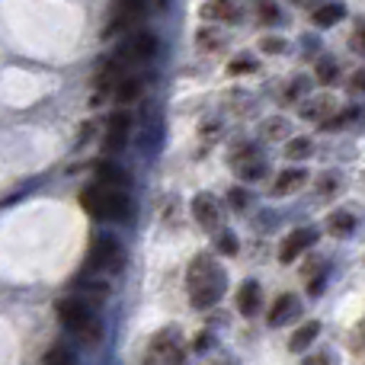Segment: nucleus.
Here are the masks:
<instances>
[{"label": "nucleus", "instance_id": "1", "mask_svg": "<svg viewBox=\"0 0 365 365\" xmlns=\"http://www.w3.org/2000/svg\"><path fill=\"white\" fill-rule=\"evenodd\" d=\"M186 289H189V304L195 311H205L221 302V295H225V272L215 266V259L208 253H199L189 263Z\"/></svg>", "mask_w": 365, "mask_h": 365}, {"label": "nucleus", "instance_id": "2", "mask_svg": "<svg viewBox=\"0 0 365 365\" xmlns=\"http://www.w3.org/2000/svg\"><path fill=\"white\" fill-rule=\"evenodd\" d=\"M81 208L96 221H122L132 218V199H128L125 189H113L103 186V182H90L81 189Z\"/></svg>", "mask_w": 365, "mask_h": 365}, {"label": "nucleus", "instance_id": "3", "mask_svg": "<svg viewBox=\"0 0 365 365\" xmlns=\"http://www.w3.org/2000/svg\"><path fill=\"white\" fill-rule=\"evenodd\" d=\"M55 314H58V321L64 324V330H68L77 343H83V346H96V343L103 340V321L96 317V311L90 308L83 298H74V295L58 298Z\"/></svg>", "mask_w": 365, "mask_h": 365}, {"label": "nucleus", "instance_id": "4", "mask_svg": "<svg viewBox=\"0 0 365 365\" xmlns=\"http://www.w3.org/2000/svg\"><path fill=\"white\" fill-rule=\"evenodd\" d=\"M148 16V0H115L109 6V19L103 26V38H119L125 32L138 29V23Z\"/></svg>", "mask_w": 365, "mask_h": 365}, {"label": "nucleus", "instance_id": "5", "mask_svg": "<svg viewBox=\"0 0 365 365\" xmlns=\"http://www.w3.org/2000/svg\"><path fill=\"white\" fill-rule=\"evenodd\" d=\"M122 266H125V250H122L119 240L106 237V234L93 237L83 269L87 272H122Z\"/></svg>", "mask_w": 365, "mask_h": 365}, {"label": "nucleus", "instance_id": "6", "mask_svg": "<svg viewBox=\"0 0 365 365\" xmlns=\"http://www.w3.org/2000/svg\"><path fill=\"white\" fill-rule=\"evenodd\" d=\"M160 51V42H158V36L154 32H138V29H132V32H125V38H122V45H119V61H135V64H141V61H151L154 55Z\"/></svg>", "mask_w": 365, "mask_h": 365}, {"label": "nucleus", "instance_id": "7", "mask_svg": "<svg viewBox=\"0 0 365 365\" xmlns=\"http://www.w3.org/2000/svg\"><path fill=\"white\" fill-rule=\"evenodd\" d=\"M151 359L158 365H182L186 362V343L173 327L160 330L151 340Z\"/></svg>", "mask_w": 365, "mask_h": 365}, {"label": "nucleus", "instance_id": "8", "mask_svg": "<svg viewBox=\"0 0 365 365\" xmlns=\"http://www.w3.org/2000/svg\"><path fill=\"white\" fill-rule=\"evenodd\" d=\"M128 135H132V115L125 109L113 113L106 119V128H103V151L106 154H119L122 148L128 145Z\"/></svg>", "mask_w": 365, "mask_h": 365}, {"label": "nucleus", "instance_id": "9", "mask_svg": "<svg viewBox=\"0 0 365 365\" xmlns=\"http://www.w3.org/2000/svg\"><path fill=\"white\" fill-rule=\"evenodd\" d=\"M317 237H321V231L317 227H311V225H304V227H295L292 234H285L282 237V244H279V263H285L289 266L292 259H298L304 250H308L311 244H317Z\"/></svg>", "mask_w": 365, "mask_h": 365}, {"label": "nucleus", "instance_id": "10", "mask_svg": "<svg viewBox=\"0 0 365 365\" xmlns=\"http://www.w3.org/2000/svg\"><path fill=\"white\" fill-rule=\"evenodd\" d=\"M192 215H195V221H199L205 231H218L221 212H218V202H215L212 192H199V195H195V199H192Z\"/></svg>", "mask_w": 365, "mask_h": 365}, {"label": "nucleus", "instance_id": "11", "mask_svg": "<svg viewBox=\"0 0 365 365\" xmlns=\"http://www.w3.org/2000/svg\"><path fill=\"white\" fill-rule=\"evenodd\" d=\"M295 317H302V302H298L295 295H289V292H282L269 308V324L272 327H285V324H292Z\"/></svg>", "mask_w": 365, "mask_h": 365}, {"label": "nucleus", "instance_id": "12", "mask_svg": "<svg viewBox=\"0 0 365 365\" xmlns=\"http://www.w3.org/2000/svg\"><path fill=\"white\" fill-rule=\"evenodd\" d=\"M93 177H96V182H103V186L125 189V192H128V186H132V177H128L119 164H109V160H96V164H93Z\"/></svg>", "mask_w": 365, "mask_h": 365}, {"label": "nucleus", "instance_id": "13", "mask_svg": "<svg viewBox=\"0 0 365 365\" xmlns=\"http://www.w3.org/2000/svg\"><path fill=\"white\" fill-rule=\"evenodd\" d=\"M259 304H263V295H259V282H257V279L240 282V289H237V311H240V314L253 317L259 311Z\"/></svg>", "mask_w": 365, "mask_h": 365}, {"label": "nucleus", "instance_id": "14", "mask_svg": "<svg viewBox=\"0 0 365 365\" xmlns=\"http://www.w3.org/2000/svg\"><path fill=\"white\" fill-rule=\"evenodd\" d=\"M304 182H308V170H304V167H285V170L276 177V182H272V195L298 192Z\"/></svg>", "mask_w": 365, "mask_h": 365}, {"label": "nucleus", "instance_id": "15", "mask_svg": "<svg viewBox=\"0 0 365 365\" xmlns=\"http://www.w3.org/2000/svg\"><path fill=\"white\" fill-rule=\"evenodd\" d=\"M321 321H304L302 327H295L292 330V336H289V349L292 353H304L308 346H314L317 343V336H321Z\"/></svg>", "mask_w": 365, "mask_h": 365}, {"label": "nucleus", "instance_id": "16", "mask_svg": "<svg viewBox=\"0 0 365 365\" xmlns=\"http://www.w3.org/2000/svg\"><path fill=\"white\" fill-rule=\"evenodd\" d=\"M334 113H336V103L330 93H321V96H314V100L302 103V119H308V122H324Z\"/></svg>", "mask_w": 365, "mask_h": 365}, {"label": "nucleus", "instance_id": "17", "mask_svg": "<svg viewBox=\"0 0 365 365\" xmlns=\"http://www.w3.org/2000/svg\"><path fill=\"white\" fill-rule=\"evenodd\" d=\"M141 93H145V77H122V81L113 87L115 103H122V106L141 100Z\"/></svg>", "mask_w": 365, "mask_h": 365}, {"label": "nucleus", "instance_id": "18", "mask_svg": "<svg viewBox=\"0 0 365 365\" xmlns=\"http://www.w3.org/2000/svg\"><path fill=\"white\" fill-rule=\"evenodd\" d=\"M340 19H346V6L343 4H321L311 13V23H314L317 29H330V26H336Z\"/></svg>", "mask_w": 365, "mask_h": 365}, {"label": "nucleus", "instance_id": "19", "mask_svg": "<svg viewBox=\"0 0 365 365\" xmlns=\"http://www.w3.org/2000/svg\"><path fill=\"white\" fill-rule=\"evenodd\" d=\"M237 0H208L205 6H202V16L205 19H225V23H237Z\"/></svg>", "mask_w": 365, "mask_h": 365}, {"label": "nucleus", "instance_id": "20", "mask_svg": "<svg viewBox=\"0 0 365 365\" xmlns=\"http://www.w3.org/2000/svg\"><path fill=\"white\" fill-rule=\"evenodd\" d=\"M122 68H125V61H119V58L103 61L100 74H96V87H100V93H113V87L122 81Z\"/></svg>", "mask_w": 365, "mask_h": 365}, {"label": "nucleus", "instance_id": "21", "mask_svg": "<svg viewBox=\"0 0 365 365\" xmlns=\"http://www.w3.org/2000/svg\"><path fill=\"white\" fill-rule=\"evenodd\" d=\"M353 231H356V215L349 212V208L330 212V234H334V237H349Z\"/></svg>", "mask_w": 365, "mask_h": 365}, {"label": "nucleus", "instance_id": "22", "mask_svg": "<svg viewBox=\"0 0 365 365\" xmlns=\"http://www.w3.org/2000/svg\"><path fill=\"white\" fill-rule=\"evenodd\" d=\"M314 77L321 87H334V83L340 81V68H336V61L330 55H321L314 64Z\"/></svg>", "mask_w": 365, "mask_h": 365}, {"label": "nucleus", "instance_id": "23", "mask_svg": "<svg viewBox=\"0 0 365 365\" xmlns=\"http://www.w3.org/2000/svg\"><path fill=\"white\" fill-rule=\"evenodd\" d=\"M250 6L257 10V19L266 26H276L282 23V10H279L276 0H250Z\"/></svg>", "mask_w": 365, "mask_h": 365}, {"label": "nucleus", "instance_id": "24", "mask_svg": "<svg viewBox=\"0 0 365 365\" xmlns=\"http://www.w3.org/2000/svg\"><path fill=\"white\" fill-rule=\"evenodd\" d=\"M311 151H314V141H311L308 135H295V138H289V145H285V158L289 160H304Z\"/></svg>", "mask_w": 365, "mask_h": 365}, {"label": "nucleus", "instance_id": "25", "mask_svg": "<svg viewBox=\"0 0 365 365\" xmlns=\"http://www.w3.org/2000/svg\"><path fill=\"white\" fill-rule=\"evenodd\" d=\"M234 170H237L240 180L253 182V180H263L266 177V164L259 158H250V160H240V164H234Z\"/></svg>", "mask_w": 365, "mask_h": 365}, {"label": "nucleus", "instance_id": "26", "mask_svg": "<svg viewBox=\"0 0 365 365\" xmlns=\"http://www.w3.org/2000/svg\"><path fill=\"white\" fill-rule=\"evenodd\" d=\"M45 365H77V353L64 343H55V346L45 353Z\"/></svg>", "mask_w": 365, "mask_h": 365}, {"label": "nucleus", "instance_id": "27", "mask_svg": "<svg viewBox=\"0 0 365 365\" xmlns=\"http://www.w3.org/2000/svg\"><path fill=\"white\" fill-rule=\"evenodd\" d=\"M227 71H231L234 77H237V74H253V71H257V58H253V55H237V58H231Z\"/></svg>", "mask_w": 365, "mask_h": 365}, {"label": "nucleus", "instance_id": "28", "mask_svg": "<svg viewBox=\"0 0 365 365\" xmlns=\"http://www.w3.org/2000/svg\"><path fill=\"white\" fill-rule=\"evenodd\" d=\"M83 295H87L90 298V308H93V304H103V302H106V295H109V289H106V285H103V282H87V285H83Z\"/></svg>", "mask_w": 365, "mask_h": 365}, {"label": "nucleus", "instance_id": "29", "mask_svg": "<svg viewBox=\"0 0 365 365\" xmlns=\"http://www.w3.org/2000/svg\"><path fill=\"white\" fill-rule=\"evenodd\" d=\"M285 48H289V45H285V38H279V36H263L259 38V51H266V55H282Z\"/></svg>", "mask_w": 365, "mask_h": 365}, {"label": "nucleus", "instance_id": "30", "mask_svg": "<svg viewBox=\"0 0 365 365\" xmlns=\"http://www.w3.org/2000/svg\"><path fill=\"white\" fill-rule=\"evenodd\" d=\"M308 87H311L308 77H295V81L289 83V93H285V100H302V96H308Z\"/></svg>", "mask_w": 365, "mask_h": 365}, {"label": "nucleus", "instance_id": "31", "mask_svg": "<svg viewBox=\"0 0 365 365\" xmlns=\"http://www.w3.org/2000/svg\"><path fill=\"white\" fill-rule=\"evenodd\" d=\"M227 202H231V208H247L250 205V195H247V189L244 186H231V192H227Z\"/></svg>", "mask_w": 365, "mask_h": 365}, {"label": "nucleus", "instance_id": "32", "mask_svg": "<svg viewBox=\"0 0 365 365\" xmlns=\"http://www.w3.org/2000/svg\"><path fill=\"white\" fill-rule=\"evenodd\" d=\"M218 253H225V257L237 253V240H234L231 231H218Z\"/></svg>", "mask_w": 365, "mask_h": 365}, {"label": "nucleus", "instance_id": "33", "mask_svg": "<svg viewBox=\"0 0 365 365\" xmlns=\"http://www.w3.org/2000/svg\"><path fill=\"white\" fill-rule=\"evenodd\" d=\"M285 132H289V125H285V122H282V119L269 122V125H266V128H263V135H266V138H282V135H285Z\"/></svg>", "mask_w": 365, "mask_h": 365}, {"label": "nucleus", "instance_id": "34", "mask_svg": "<svg viewBox=\"0 0 365 365\" xmlns=\"http://www.w3.org/2000/svg\"><path fill=\"white\" fill-rule=\"evenodd\" d=\"M317 192H321V195H334L336 192V177H330V173H327V177L317 180Z\"/></svg>", "mask_w": 365, "mask_h": 365}, {"label": "nucleus", "instance_id": "35", "mask_svg": "<svg viewBox=\"0 0 365 365\" xmlns=\"http://www.w3.org/2000/svg\"><path fill=\"white\" fill-rule=\"evenodd\" d=\"M302 365H334V359H330V353H314V356H308Z\"/></svg>", "mask_w": 365, "mask_h": 365}, {"label": "nucleus", "instance_id": "36", "mask_svg": "<svg viewBox=\"0 0 365 365\" xmlns=\"http://www.w3.org/2000/svg\"><path fill=\"white\" fill-rule=\"evenodd\" d=\"M362 71H356V74L353 77H349V90H353V93H362Z\"/></svg>", "mask_w": 365, "mask_h": 365}, {"label": "nucleus", "instance_id": "37", "mask_svg": "<svg viewBox=\"0 0 365 365\" xmlns=\"http://www.w3.org/2000/svg\"><path fill=\"white\" fill-rule=\"evenodd\" d=\"M349 45H353V51H362V32L359 29L353 32V42H349Z\"/></svg>", "mask_w": 365, "mask_h": 365}, {"label": "nucleus", "instance_id": "38", "mask_svg": "<svg viewBox=\"0 0 365 365\" xmlns=\"http://www.w3.org/2000/svg\"><path fill=\"white\" fill-rule=\"evenodd\" d=\"M292 4H295V6H314L317 0H292Z\"/></svg>", "mask_w": 365, "mask_h": 365}]
</instances>
